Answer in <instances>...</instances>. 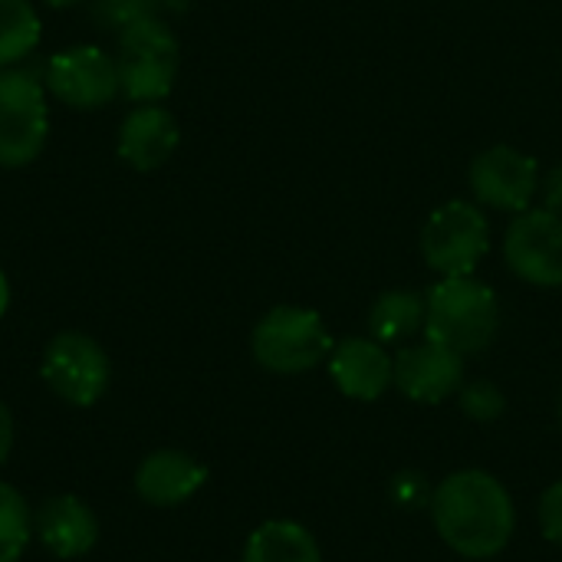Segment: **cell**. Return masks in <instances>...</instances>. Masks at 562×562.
I'll use <instances>...</instances> for the list:
<instances>
[{
  "instance_id": "9a60e30c",
  "label": "cell",
  "mask_w": 562,
  "mask_h": 562,
  "mask_svg": "<svg viewBox=\"0 0 562 562\" xmlns=\"http://www.w3.org/2000/svg\"><path fill=\"white\" fill-rule=\"evenodd\" d=\"M204 484H207V468L194 454L175 448L151 451L135 471V494L148 507H178L191 501Z\"/></svg>"
},
{
  "instance_id": "5b68a950",
  "label": "cell",
  "mask_w": 562,
  "mask_h": 562,
  "mask_svg": "<svg viewBox=\"0 0 562 562\" xmlns=\"http://www.w3.org/2000/svg\"><path fill=\"white\" fill-rule=\"evenodd\" d=\"M491 247V224L471 201H448L422 227V257L441 277H471Z\"/></svg>"
},
{
  "instance_id": "7c38bea8",
  "label": "cell",
  "mask_w": 562,
  "mask_h": 562,
  "mask_svg": "<svg viewBox=\"0 0 562 562\" xmlns=\"http://www.w3.org/2000/svg\"><path fill=\"white\" fill-rule=\"evenodd\" d=\"M33 533L56 560H79L99 543V517L72 494H59L40 504L33 514Z\"/></svg>"
},
{
  "instance_id": "ffe728a7",
  "label": "cell",
  "mask_w": 562,
  "mask_h": 562,
  "mask_svg": "<svg viewBox=\"0 0 562 562\" xmlns=\"http://www.w3.org/2000/svg\"><path fill=\"white\" fill-rule=\"evenodd\" d=\"M504 408H507L504 392L487 379L471 382V385L461 389V412L468 418H474V422H497L504 415Z\"/></svg>"
},
{
  "instance_id": "d4e9b609",
  "label": "cell",
  "mask_w": 562,
  "mask_h": 562,
  "mask_svg": "<svg viewBox=\"0 0 562 562\" xmlns=\"http://www.w3.org/2000/svg\"><path fill=\"white\" fill-rule=\"evenodd\" d=\"M7 306H10V283H7V277L0 270V316L7 313Z\"/></svg>"
},
{
  "instance_id": "4316f807",
  "label": "cell",
  "mask_w": 562,
  "mask_h": 562,
  "mask_svg": "<svg viewBox=\"0 0 562 562\" xmlns=\"http://www.w3.org/2000/svg\"><path fill=\"white\" fill-rule=\"evenodd\" d=\"M560 422H562V398H560Z\"/></svg>"
},
{
  "instance_id": "ba28073f",
  "label": "cell",
  "mask_w": 562,
  "mask_h": 562,
  "mask_svg": "<svg viewBox=\"0 0 562 562\" xmlns=\"http://www.w3.org/2000/svg\"><path fill=\"white\" fill-rule=\"evenodd\" d=\"M507 267L533 286H562V214L547 207L520 211L504 237Z\"/></svg>"
},
{
  "instance_id": "9c48e42d",
  "label": "cell",
  "mask_w": 562,
  "mask_h": 562,
  "mask_svg": "<svg viewBox=\"0 0 562 562\" xmlns=\"http://www.w3.org/2000/svg\"><path fill=\"white\" fill-rule=\"evenodd\" d=\"M46 89L72 109H99L122 92L115 59L92 43L59 49L46 66Z\"/></svg>"
},
{
  "instance_id": "7402d4cb",
  "label": "cell",
  "mask_w": 562,
  "mask_h": 562,
  "mask_svg": "<svg viewBox=\"0 0 562 562\" xmlns=\"http://www.w3.org/2000/svg\"><path fill=\"white\" fill-rule=\"evenodd\" d=\"M540 530L553 547H562V481L547 487L540 497Z\"/></svg>"
},
{
  "instance_id": "5bb4252c",
  "label": "cell",
  "mask_w": 562,
  "mask_h": 562,
  "mask_svg": "<svg viewBox=\"0 0 562 562\" xmlns=\"http://www.w3.org/2000/svg\"><path fill=\"white\" fill-rule=\"evenodd\" d=\"M181 142L178 122L158 102H138L119 125V158L135 171L161 168Z\"/></svg>"
},
{
  "instance_id": "44dd1931",
  "label": "cell",
  "mask_w": 562,
  "mask_h": 562,
  "mask_svg": "<svg viewBox=\"0 0 562 562\" xmlns=\"http://www.w3.org/2000/svg\"><path fill=\"white\" fill-rule=\"evenodd\" d=\"M155 10H151V0H99L95 3V16L105 23V26H112V30H125V26H132V23H138V20H145V16H151Z\"/></svg>"
},
{
  "instance_id": "4fadbf2b",
  "label": "cell",
  "mask_w": 562,
  "mask_h": 562,
  "mask_svg": "<svg viewBox=\"0 0 562 562\" xmlns=\"http://www.w3.org/2000/svg\"><path fill=\"white\" fill-rule=\"evenodd\" d=\"M329 375L346 398L375 402L395 385V359L379 339H342L329 352Z\"/></svg>"
},
{
  "instance_id": "8fae6325",
  "label": "cell",
  "mask_w": 562,
  "mask_h": 562,
  "mask_svg": "<svg viewBox=\"0 0 562 562\" xmlns=\"http://www.w3.org/2000/svg\"><path fill=\"white\" fill-rule=\"evenodd\" d=\"M395 389L418 405H441L464 389V356L425 339L395 356Z\"/></svg>"
},
{
  "instance_id": "52a82bcc",
  "label": "cell",
  "mask_w": 562,
  "mask_h": 562,
  "mask_svg": "<svg viewBox=\"0 0 562 562\" xmlns=\"http://www.w3.org/2000/svg\"><path fill=\"white\" fill-rule=\"evenodd\" d=\"M49 138L46 89L20 72H0V168H23L40 158Z\"/></svg>"
},
{
  "instance_id": "e0dca14e",
  "label": "cell",
  "mask_w": 562,
  "mask_h": 562,
  "mask_svg": "<svg viewBox=\"0 0 562 562\" xmlns=\"http://www.w3.org/2000/svg\"><path fill=\"white\" fill-rule=\"evenodd\" d=\"M428 319V300L415 290H389L375 300L369 313L372 339L379 342H402L425 329Z\"/></svg>"
},
{
  "instance_id": "2e32d148",
  "label": "cell",
  "mask_w": 562,
  "mask_h": 562,
  "mask_svg": "<svg viewBox=\"0 0 562 562\" xmlns=\"http://www.w3.org/2000/svg\"><path fill=\"white\" fill-rule=\"evenodd\" d=\"M240 562H323V553L306 527L293 520H267L247 537Z\"/></svg>"
},
{
  "instance_id": "6da1fadb",
  "label": "cell",
  "mask_w": 562,
  "mask_h": 562,
  "mask_svg": "<svg viewBox=\"0 0 562 562\" xmlns=\"http://www.w3.org/2000/svg\"><path fill=\"white\" fill-rule=\"evenodd\" d=\"M431 520L448 550L464 560H491L507 550L517 510L507 487L487 471L448 474L431 494Z\"/></svg>"
},
{
  "instance_id": "603a6c76",
  "label": "cell",
  "mask_w": 562,
  "mask_h": 562,
  "mask_svg": "<svg viewBox=\"0 0 562 562\" xmlns=\"http://www.w3.org/2000/svg\"><path fill=\"white\" fill-rule=\"evenodd\" d=\"M543 207L553 214H562V165H557L543 181Z\"/></svg>"
},
{
  "instance_id": "7a4b0ae2",
  "label": "cell",
  "mask_w": 562,
  "mask_h": 562,
  "mask_svg": "<svg viewBox=\"0 0 562 562\" xmlns=\"http://www.w3.org/2000/svg\"><path fill=\"white\" fill-rule=\"evenodd\" d=\"M425 339H435L458 356L484 352L501 329L497 293L474 277H441L431 286Z\"/></svg>"
},
{
  "instance_id": "3957f363",
  "label": "cell",
  "mask_w": 562,
  "mask_h": 562,
  "mask_svg": "<svg viewBox=\"0 0 562 562\" xmlns=\"http://www.w3.org/2000/svg\"><path fill=\"white\" fill-rule=\"evenodd\" d=\"M250 349L260 369L273 375H300L329 359L333 336L316 310L273 306L254 326Z\"/></svg>"
},
{
  "instance_id": "484cf974",
  "label": "cell",
  "mask_w": 562,
  "mask_h": 562,
  "mask_svg": "<svg viewBox=\"0 0 562 562\" xmlns=\"http://www.w3.org/2000/svg\"><path fill=\"white\" fill-rule=\"evenodd\" d=\"M43 3H49V7H76L82 0H43Z\"/></svg>"
},
{
  "instance_id": "8992f818",
  "label": "cell",
  "mask_w": 562,
  "mask_h": 562,
  "mask_svg": "<svg viewBox=\"0 0 562 562\" xmlns=\"http://www.w3.org/2000/svg\"><path fill=\"white\" fill-rule=\"evenodd\" d=\"M40 375L59 402L72 408H92L105 395L112 369L105 349L92 336L66 329L46 342Z\"/></svg>"
},
{
  "instance_id": "ac0fdd59",
  "label": "cell",
  "mask_w": 562,
  "mask_h": 562,
  "mask_svg": "<svg viewBox=\"0 0 562 562\" xmlns=\"http://www.w3.org/2000/svg\"><path fill=\"white\" fill-rule=\"evenodd\" d=\"M43 26L30 0H0V66H13L40 46Z\"/></svg>"
},
{
  "instance_id": "30bf717a",
  "label": "cell",
  "mask_w": 562,
  "mask_h": 562,
  "mask_svg": "<svg viewBox=\"0 0 562 562\" xmlns=\"http://www.w3.org/2000/svg\"><path fill=\"white\" fill-rule=\"evenodd\" d=\"M537 161L510 145H494L471 161V191L481 204L497 211H527L537 198Z\"/></svg>"
},
{
  "instance_id": "cb8c5ba5",
  "label": "cell",
  "mask_w": 562,
  "mask_h": 562,
  "mask_svg": "<svg viewBox=\"0 0 562 562\" xmlns=\"http://www.w3.org/2000/svg\"><path fill=\"white\" fill-rule=\"evenodd\" d=\"M10 451H13V415H10V408L0 402V468L7 464Z\"/></svg>"
},
{
  "instance_id": "277c9868",
  "label": "cell",
  "mask_w": 562,
  "mask_h": 562,
  "mask_svg": "<svg viewBox=\"0 0 562 562\" xmlns=\"http://www.w3.org/2000/svg\"><path fill=\"white\" fill-rule=\"evenodd\" d=\"M181 46L165 20L155 13L119 33V86L132 102H161L175 89Z\"/></svg>"
},
{
  "instance_id": "d6986e66",
  "label": "cell",
  "mask_w": 562,
  "mask_h": 562,
  "mask_svg": "<svg viewBox=\"0 0 562 562\" xmlns=\"http://www.w3.org/2000/svg\"><path fill=\"white\" fill-rule=\"evenodd\" d=\"M33 537V514L23 494L0 481V562H20Z\"/></svg>"
}]
</instances>
